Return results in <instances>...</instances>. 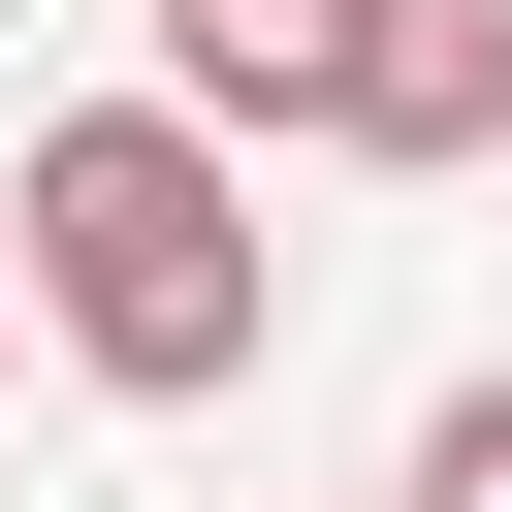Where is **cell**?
<instances>
[{"label": "cell", "instance_id": "6da1fadb", "mask_svg": "<svg viewBox=\"0 0 512 512\" xmlns=\"http://www.w3.org/2000/svg\"><path fill=\"white\" fill-rule=\"evenodd\" d=\"M0 320L64 352V384H128V416H192V384H256V192H224V128H160V96H96V128H32V192H0Z\"/></svg>", "mask_w": 512, "mask_h": 512}, {"label": "cell", "instance_id": "7a4b0ae2", "mask_svg": "<svg viewBox=\"0 0 512 512\" xmlns=\"http://www.w3.org/2000/svg\"><path fill=\"white\" fill-rule=\"evenodd\" d=\"M384 0H160V128H352Z\"/></svg>", "mask_w": 512, "mask_h": 512}, {"label": "cell", "instance_id": "3957f363", "mask_svg": "<svg viewBox=\"0 0 512 512\" xmlns=\"http://www.w3.org/2000/svg\"><path fill=\"white\" fill-rule=\"evenodd\" d=\"M352 160H512V0H384L352 32Z\"/></svg>", "mask_w": 512, "mask_h": 512}, {"label": "cell", "instance_id": "277c9868", "mask_svg": "<svg viewBox=\"0 0 512 512\" xmlns=\"http://www.w3.org/2000/svg\"><path fill=\"white\" fill-rule=\"evenodd\" d=\"M384 512H512V384H448V416H416V480H384Z\"/></svg>", "mask_w": 512, "mask_h": 512}]
</instances>
